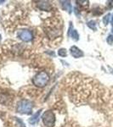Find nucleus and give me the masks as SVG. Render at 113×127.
Here are the masks:
<instances>
[{"label": "nucleus", "mask_w": 113, "mask_h": 127, "mask_svg": "<svg viewBox=\"0 0 113 127\" xmlns=\"http://www.w3.org/2000/svg\"><path fill=\"white\" fill-rule=\"evenodd\" d=\"M49 81V75L44 71L38 73L33 77L32 83L38 87H44L47 85Z\"/></svg>", "instance_id": "1"}, {"label": "nucleus", "mask_w": 113, "mask_h": 127, "mask_svg": "<svg viewBox=\"0 0 113 127\" xmlns=\"http://www.w3.org/2000/svg\"><path fill=\"white\" fill-rule=\"evenodd\" d=\"M32 103L28 100H21L19 102L17 105V111L20 114H27L32 113Z\"/></svg>", "instance_id": "2"}, {"label": "nucleus", "mask_w": 113, "mask_h": 127, "mask_svg": "<svg viewBox=\"0 0 113 127\" xmlns=\"http://www.w3.org/2000/svg\"><path fill=\"white\" fill-rule=\"evenodd\" d=\"M42 120L46 126L53 127L55 122V116L52 111H46L43 115Z\"/></svg>", "instance_id": "3"}, {"label": "nucleus", "mask_w": 113, "mask_h": 127, "mask_svg": "<svg viewBox=\"0 0 113 127\" xmlns=\"http://www.w3.org/2000/svg\"><path fill=\"white\" fill-rule=\"evenodd\" d=\"M18 36L24 42H29L32 39V33L28 30H21L18 33Z\"/></svg>", "instance_id": "4"}, {"label": "nucleus", "mask_w": 113, "mask_h": 127, "mask_svg": "<svg viewBox=\"0 0 113 127\" xmlns=\"http://www.w3.org/2000/svg\"><path fill=\"white\" fill-rule=\"evenodd\" d=\"M70 51H71V54L72 55V57L76 59L81 58V57L83 56V53L81 49H79L76 46H72L71 48H70Z\"/></svg>", "instance_id": "5"}, {"label": "nucleus", "mask_w": 113, "mask_h": 127, "mask_svg": "<svg viewBox=\"0 0 113 127\" xmlns=\"http://www.w3.org/2000/svg\"><path fill=\"white\" fill-rule=\"evenodd\" d=\"M38 8L42 10H44V11H47V10H49L51 9V5L49 2L46 1H41L38 3Z\"/></svg>", "instance_id": "6"}, {"label": "nucleus", "mask_w": 113, "mask_h": 127, "mask_svg": "<svg viewBox=\"0 0 113 127\" xmlns=\"http://www.w3.org/2000/svg\"><path fill=\"white\" fill-rule=\"evenodd\" d=\"M40 113H41V110H39V111H38L36 113V114H33V116H32V118L29 120V123L31 125H35L37 124L38 121V119H39V116H40Z\"/></svg>", "instance_id": "7"}, {"label": "nucleus", "mask_w": 113, "mask_h": 127, "mask_svg": "<svg viewBox=\"0 0 113 127\" xmlns=\"http://www.w3.org/2000/svg\"><path fill=\"white\" fill-rule=\"evenodd\" d=\"M61 6H62L63 9L68 10L69 13H71V4L69 1H61Z\"/></svg>", "instance_id": "8"}, {"label": "nucleus", "mask_w": 113, "mask_h": 127, "mask_svg": "<svg viewBox=\"0 0 113 127\" xmlns=\"http://www.w3.org/2000/svg\"><path fill=\"white\" fill-rule=\"evenodd\" d=\"M58 54H59L60 57H66V55H67V51L65 50V48H60V49H59V50L58 51Z\"/></svg>", "instance_id": "9"}, {"label": "nucleus", "mask_w": 113, "mask_h": 127, "mask_svg": "<svg viewBox=\"0 0 113 127\" xmlns=\"http://www.w3.org/2000/svg\"><path fill=\"white\" fill-rule=\"evenodd\" d=\"M87 25H88V26H89V28H91L92 30H94V31L96 30V24L94 20H90V21L88 22Z\"/></svg>", "instance_id": "10"}, {"label": "nucleus", "mask_w": 113, "mask_h": 127, "mask_svg": "<svg viewBox=\"0 0 113 127\" xmlns=\"http://www.w3.org/2000/svg\"><path fill=\"white\" fill-rule=\"evenodd\" d=\"M71 37H72L73 39H75L76 41L78 40L79 35H78V33H77V30H72V32H71Z\"/></svg>", "instance_id": "11"}, {"label": "nucleus", "mask_w": 113, "mask_h": 127, "mask_svg": "<svg viewBox=\"0 0 113 127\" xmlns=\"http://www.w3.org/2000/svg\"><path fill=\"white\" fill-rule=\"evenodd\" d=\"M110 20H111V14H108V15H106L103 18V23L105 25H108L109 21H110Z\"/></svg>", "instance_id": "12"}, {"label": "nucleus", "mask_w": 113, "mask_h": 127, "mask_svg": "<svg viewBox=\"0 0 113 127\" xmlns=\"http://www.w3.org/2000/svg\"><path fill=\"white\" fill-rule=\"evenodd\" d=\"M106 41H107L108 44L112 45L113 44V36H112V35H110V36H109L108 37H107Z\"/></svg>", "instance_id": "13"}, {"label": "nucleus", "mask_w": 113, "mask_h": 127, "mask_svg": "<svg viewBox=\"0 0 113 127\" xmlns=\"http://www.w3.org/2000/svg\"><path fill=\"white\" fill-rule=\"evenodd\" d=\"M71 25L70 26V29L69 30H71ZM70 32H71V31H69V32H68V35H70Z\"/></svg>", "instance_id": "14"}, {"label": "nucleus", "mask_w": 113, "mask_h": 127, "mask_svg": "<svg viewBox=\"0 0 113 127\" xmlns=\"http://www.w3.org/2000/svg\"><path fill=\"white\" fill-rule=\"evenodd\" d=\"M112 23L113 24V15H112Z\"/></svg>", "instance_id": "15"}, {"label": "nucleus", "mask_w": 113, "mask_h": 127, "mask_svg": "<svg viewBox=\"0 0 113 127\" xmlns=\"http://www.w3.org/2000/svg\"><path fill=\"white\" fill-rule=\"evenodd\" d=\"M0 40H1V35H0Z\"/></svg>", "instance_id": "16"}]
</instances>
